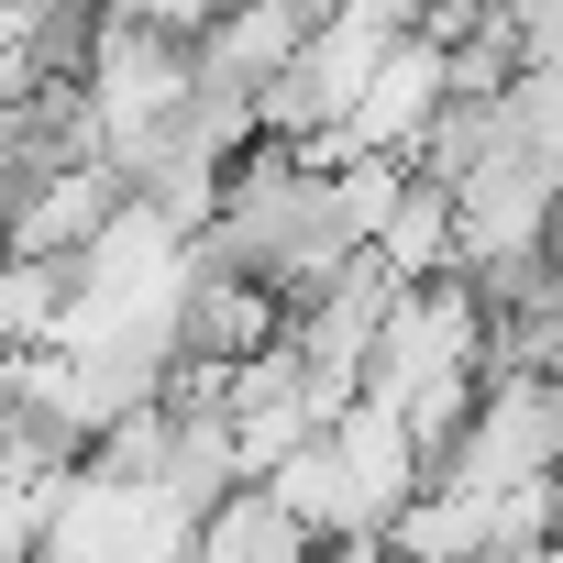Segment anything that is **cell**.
Returning <instances> with one entry per match:
<instances>
[{
  "label": "cell",
  "instance_id": "obj_1",
  "mask_svg": "<svg viewBox=\"0 0 563 563\" xmlns=\"http://www.w3.org/2000/svg\"><path fill=\"white\" fill-rule=\"evenodd\" d=\"M265 486L299 508V530H310L321 552H332V541H376V530H387V519H376V497L354 486V464H343V442H332V431H321V442H299Z\"/></svg>",
  "mask_w": 563,
  "mask_h": 563
},
{
  "label": "cell",
  "instance_id": "obj_2",
  "mask_svg": "<svg viewBox=\"0 0 563 563\" xmlns=\"http://www.w3.org/2000/svg\"><path fill=\"white\" fill-rule=\"evenodd\" d=\"M199 563H321V541L299 530V508L276 497V486H243L232 508H210Z\"/></svg>",
  "mask_w": 563,
  "mask_h": 563
}]
</instances>
